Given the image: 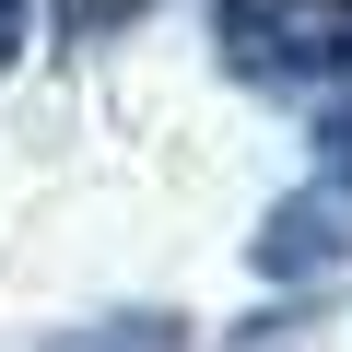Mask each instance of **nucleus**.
Segmentation results:
<instances>
[{
  "label": "nucleus",
  "mask_w": 352,
  "mask_h": 352,
  "mask_svg": "<svg viewBox=\"0 0 352 352\" xmlns=\"http://www.w3.org/2000/svg\"><path fill=\"white\" fill-rule=\"evenodd\" d=\"M305 153H317V188H329V200H352V94H329V106H317Z\"/></svg>",
  "instance_id": "39448f33"
},
{
  "label": "nucleus",
  "mask_w": 352,
  "mask_h": 352,
  "mask_svg": "<svg viewBox=\"0 0 352 352\" xmlns=\"http://www.w3.org/2000/svg\"><path fill=\"white\" fill-rule=\"evenodd\" d=\"M24 36H36V0H0V71L24 59Z\"/></svg>",
  "instance_id": "423d86ee"
},
{
  "label": "nucleus",
  "mask_w": 352,
  "mask_h": 352,
  "mask_svg": "<svg viewBox=\"0 0 352 352\" xmlns=\"http://www.w3.org/2000/svg\"><path fill=\"white\" fill-rule=\"evenodd\" d=\"M247 258H258L270 282H329V270H352V200H329V188L270 200V223L247 235Z\"/></svg>",
  "instance_id": "f03ea898"
},
{
  "label": "nucleus",
  "mask_w": 352,
  "mask_h": 352,
  "mask_svg": "<svg viewBox=\"0 0 352 352\" xmlns=\"http://www.w3.org/2000/svg\"><path fill=\"white\" fill-rule=\"evenodd\" d=\"M47 352H188V317H164V305H118V317L59 329Z\"/></svg>",
  "instance_id": "7ed1b4c3"
},
{
  "label": "nucleus",
  "mask_w": 352,
  "mask_h": 352,
  "mask_svg": "<svg viewBox=\"0 0 352 352\" xmlns=\"http://www.w3.org/2000/svg\"><path fill=\"white\" fill-rule=\"evenodd\" d=\"M223 59L270 94H352V0H212Z\"/></svg>",
  "instance_id": "f257e3e1"
},
{
  "label": "nucleus",
  "mask_w": 352,
  "mask_h": 352,
  "mask_svg": "<svg viewBox=\"0 0 352 352\" xmlns=\"http://www.w3.org/2000/svg\"><path fill=\"white\" fill-rule=\"evenodd\" d=\"M153 12V0H47V24H59V47H106V36H129Z\"/></svg>",
  "instance_id": "20e7f679"
}]
</instances>
